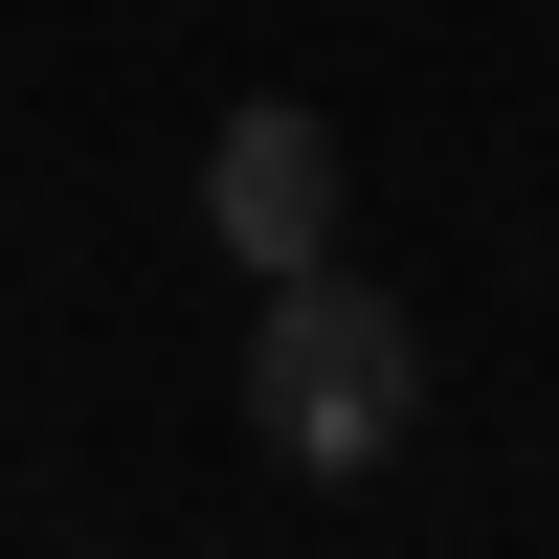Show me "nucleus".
<instances>
[{"label": "nucleus", "mask_w": 559, "mask_h": 559, "mask_svg": "<svg viewBox=\"0 0 559 559\" xmlns=\"http://www.w3.org/2000/svg\"><path fill=\"white\" fill-rule=\"evenodd\" d=\"M247 426L292 448V471H381V448L426 426V336H403V292H358V269H269V313H247Z\"/></svg>", "instance_id": "nucleus-1"}, {"label": "nucleus", "mask_w": 559, "mask_h": 559, "mask_svg": "<svg viewBox=\"0 0 559 559\" xmlns=\"http://www.w3.org/2000/svg\"><path fill=\"white\" fill-rule=\"evenodd\" d=\"M202 224H224V269H336V112H292V90H269V112H224L202 134Z\"/></svg>", "instance_id": "nucleus-2"}]
</instances>
